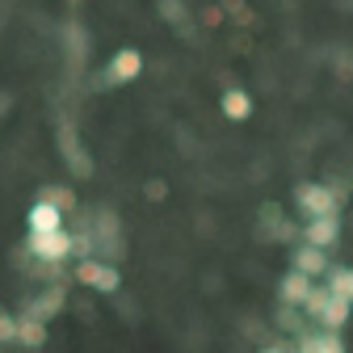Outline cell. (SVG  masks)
Returning <instances> with one entry per match:
<instances>
[{
    "label": "cell",
    "instance_id": "cell-1",
    "mask_svg": "<svg viewBox=\"0 0 353 353\" xmlns=\"http://www.w3.org/2000/svg\"><path fill=\"white\" fill-rule=\"evenodd\" d=\"M307 312H312V320H320V328L324 332H336L345 320H349V299H341V294H332L328 286H320V290H312V299L303 303Z\"/></svg>",
    "mask_w": 353,
    "mask_h": 353
},
{
    "label": "cell",
    "instance_id": "cell-2",
    "mask_svg": "<svg viewBox=\"0 0 353 353\" xmlns=\"http://www.w3.org/2000/svg\"><path fill=\"white\" fill-rule=\"evenodd\" d=\"M76 278H80L84 286H93V290H101V294H114V290L122 286V274L114 270V265L97 261V256H88V261H80V270H76Z\"/></svg>",
    "mask_w": 353,
    "mask_h": 353
},
{
    "label": "cell",
    "instance_id": "cell-3",
    "mask_svg": "<svg viewBox=\"0 0 353 353\" xmlns=\"http://www.w3.org/2000/svg\"><path fill=\"white\" fill-rule=\"evenodd\" d=\"M336 190L332 185H316V181H307V185H299V206L312 214V219H328V214H336Z\"/></svg>",
    "mask_w": 353,
    "mask_h": 353
},
{
    "label": "cell",
    "instance_id": "cell-4",
    "mask_svg": "<svg viewBox=\"0 0 353 353\" xmlns=\"http://www.w3.org/2000/svg\"><path fill=\"white\" fill-rule=\"evenodd\" d=\"M30 252H34L38 261H68V256H72V236H68V232L30 236Z\"/></svg>",
    "mask_w": 353,
    "mask_h": 353
},
{
    "label": "cell",
    "instance_id": "cell-5",
    "mask_svg": "<svg viewBox=\"0 0 353 353\" xmlns=\"http://www.w3.org/2000/svg\"><path fill=\"white\" fill-rule=\"evenodd\" d=\"M143 72V55L135 51V47H122L114 59H110V68H105V80L110 84H130V80H135Z\"/></svg>",
    "mask_w": 353,
    "mask_h": 353
},
{
    "label": "cell",
    "instance_id": "cell-6",
    "mask_svg": "<svg viewBox=\"0 0 353 353\" xmlns=\"http://www.w3.org/2000/svg\"><path fill=\"white\" fill-rule=\"evenodd\" d=\"M341 240V223H336V214L328 219H307V228H303V244H312V248H332Z\"/></svg>",
    "mask_w": 353,
    "mask_h": 353
},
{
    "label": "cell",
    "instance_id": "cell-7",
    "mask_svg": "<svg viewBox=\"0 0 353 353\" xmlns=\"http://www.w3.org/2000/svg\"><path fill=\"white\" fill-rule=\"evenodd\" d=\"M26 223H30V236H47V232H63V210H55L51 202H34L30 214H26Z\"/></svg>",
    "mask_w": 353,
    "mask_h": 353
},
{
    "label": "cell",
    "instance_id": "cell-8",
    "mask_svg": "<svg viewBox=\"0 0 353 353\" xmlns=\"http://www.w3.org/2000/svg\"><path fill=\"white\" fill-rule=\"evenodd\" d=\"M312 290H316L312 278L299 274V270H290V274L282 278V290H278V294H282V307H303L307 299H312Z\"/></svg>",
    "mask_w": 353,
    "mask_h": 353
},
{
    "label": "cell",
    "instance_id": "cell-9",
    "mask_svg": "<svg viewBox=\"0 0 353 353\" xmlns=\"http://www.w3.org/2000/svg\"><path fill=\"white\" fill-rule=\"evenodd\" d=\"M294 270H299V274H307V278H320V274H328V270H332V265H328V252H324V248L303 244V248H294Z\"/></svg>",
    "mask_w": 353,
    "mask_h": 353
},
{
    "label": "cell",
    "instance_id": "cell-10",
    "mask_svg": "<svg viewBox=\"0 0 353 353\" xmlns=\"http://www.w3.org/2000/svg\"><path fill=\"white\" fill-rule=\"evenodd\" d=\"M63 299H68V294H63V286H51V290H42V294L26 307V316H34V320L47 324L55 312H63Z\"/></svg>",
    "mask_w": 353,
    "mask_h": 353
},
{
    "label": "cell",
    "instance_id": "cell-11",
    "mask_svg": "<svg viewBox=\"0 0 353 353\" xmlns=\"http://www.w3.org/2000/svg\"><path fill=\"white\" fill-rule=\"evenodd\" d=\"M223 114H228L232 122H244V118L252 114V101H248L244 88H228V93H223Z\"/></svg>",
    "mask_w": 353,
    "mask_h": 353
},
{
    "label": "cell",
    "instance_id": "cell-12",
    "mask_svg": "<svg viewBox=\"0 0 353 353\" xmlns=\"http://www.w3.org/2000/svg\"><path fill=\"white\" fill-rule=\"evenodd\" d=\"M17 341L30 345V349H38L42 341H47V324L34 320V316H17Z\"/></svg>",
    "mask_w": 353,
    "mask_h": 353
},
{
    "label": "cell",
    "instance_id": "cell-13",
    "mask_svg": "<svg viewBox=\"0 0 353 353\" xmlns=\"http://www.w3.org/2000/svg\"><path fill=\"white\" fill-rule=\"evenodd\" d=\"M294 353H345V345L332 332H320V336H303Z\"/></svg>",
    "mask_w": 353,
    "mask_h": 353
},
{
    "label": "cell",
    "instance_id": "cell-14",
    "mask_svg": "<svg viewBox=\"0 0 353 353\" xmlns=\"http://www.w3.org/2000/svg\"><path fill=\"white\" fill-rule=\"evenodd\" d=\"M328 290L353 303V265H345V270H328Z\"/></svg>",
    "mask_w": 353,
    "mask_h": 353
},
{
    "label": "cell",
    "instance_id": "cell-15",
    "mask_svg": "<svg viewBox=\"0 0 353 353\" xmlns=\"http://www.w3.org/2000/svg\"><path fill=\"white\" fill-rule=\"evenodd\" d=\"M42 202H51V206H55V210H63V214H68V210H72V206H76V194H72V190H68V185H51V190H47V194H42Z\"/></svg>",
    "mask_w": 353,
    "mask_h": 353
},
{
    "label": "cell",
    "instance_id": "cell-16",
    "mask_svg": "<svg viewBox=\"0 0 353 353\" xmlns=\"http://www.w3.org/2000/svg\"><path fill=\"white\" fill-rule=\"evenodd\" d=\"M5 341H17V316L0 312V345H5Z\"/></svg>",
    "mask_w": 353,
    "mask_h": 353
},
{
    "label": "cell",
    "instance_id": "cell-17",
    "mask_svg": "<svg viewBox=\"0 0 353 353\" xmlns=\"http://www.w3.org/2000/svg\"><path fill=\"white\" fill-rule=\"evenodd\" d=\"M278 324H282V328H294V324H299V320H294V307H282V320H278Z\"/></svg>",
    "mask_w": 353,
    "mask_h": 353
},
{
    "label": "cell",
    "instance_id": "cell-18",
    "mask_svg": "<svg viewBox=\"0 0 353 353\" xmlns=\"http://www.w3.org/2000/svg\"><path fill=\"white\" fill-rule=\"evenodd\" d=\"M256 353H294V349H286V345H265V349H256Z\"/></svg>",
    "mask_w": 353,
    "mask_h": 353
}]
</instances>
